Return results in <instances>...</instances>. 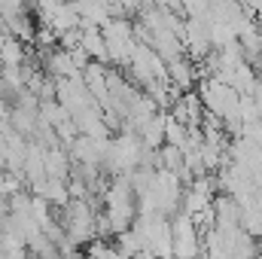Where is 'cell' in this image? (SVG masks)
<instances>
[{
	"label": "cell",
	"mask_w": 262,
	"mask_h": 259,
	"mask_svg": "<svg viewBox=\"0 0 262 259\" xmlns=\"http://www.w3.org/2000/svg\"><path fill=\"white\" fill-rule=\"evenodd\" d=\"M165 70H168V82H171V85H177L180 92L192 89V85L198 82L195 61H192V58H186V55H174V58H168V61H165Z\"/></svg>",
	"instance_id": "obj_1"
},
{
	"label": "cell",
	"mask_w": 262,
	"mask_h": 259,
	"mask_svg": "<svg viewBox=\"0 0 262 259\" xmlns=\"http://www.w3.org/2000/svg\"><path fill=\"white\" fill-rule=\"evenodd\" d=\"M0 61L3 64H25V49L12 34L0 40Z\"/></svg>",
	"instance_id": "obj_2"
},
{
	"label": "cell",
	"mask_w": 262,
	"mask_h": 259,
	"mask_svg": "<svg viewBox=\"0 0 262 259\" xmlns=\"http://www.w3.org/2000/svg\"><path fill=\"white\" fill-rule=\"evenodd\" d=\"M165 143L186 149V125L180 119H174L171 113H165Z\"/></svg>",
	"instance_id": "obj_3"
}]
</instances>
